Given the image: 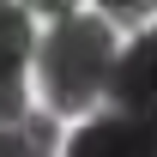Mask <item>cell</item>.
<instances>
[{
	"instance_id": "6da1fadb",
	"label": "cell",
	"mask_w": 157,
	"mask_h": 157,
	"mask_svg": "<svg viewBox=\"0 0 157 157\" xmlns=\"http://www.w3.org/2000/svg\"><path fill=\"white\" fill-rule=\"evenodd\" d=\"M36 67H42V85H48L55 109H67V115L91 109L97 91L109 85V67H115V30H109V18H73V12H60L55 30L36 48Z\"/></svg>"
},
{
	"instance_id": "7a4b0ae2",
	"label": "cell",
	"mask_w": 157,
	"mask_h": 157,
	"mask_svg": "<svg viewBox=\"0 0 157 157\" xmlns=\"http://www.w3.org/2000/svg\"><path fill=\"white\" fill-rule=\"evenodd\" d=\"M67 157H157V115H97L67 139Z\"/></svg>"
},
{
	"instance_id": "3957f363",
	"label": "cell",
	"mask_w": 157,
	"mask_h": 157,
	"mask_svg": "<svg viewBox=\"0 0 157 157\" xmlns=\"http://www.w3.org/2000/svg\"><path fill=\"white\" fill-rule=\"evenodd\" d=\"M103 91H109L115 109H127V115H157V30L133 36L127 55H115Z\"/></svg>"
},
{
	"instance_id": "277c9868",
	"label": "cell",
	"mask_w": 157,
	"mask_h": 157,
	"mask_svg": "<svg viewBox=\"0 0 157 157\" xmlns=\"http://www.w3.org/2000/svg\"><path fill=\"white\" fill-rule=\"evenodd\" d=\"M60 133L48 115H18V121H0V157H55Z\"/></svg>"
},
{
	"instance_id": "5b68a950",
	"label": "cell",
	"mask_w": 157,
	"mask_h": 157,
	"mask_svg": "<svg viewBox=\"0 0 157 157\" xmlns=\"http://www.w3.org/2000/svg\"><path fill=\"white\" fill-rule=\"evenodd\" d=\"M24 55H30L24 6L18 0H0V73H24Z\"/></svg>"
},
{
	"instance_id": "8992f818",
	"label": "cell",
	"mask_w": 157,
	"mask_h": 157,
	"mask_svg": "<svg viewBox=\"0 0 157 157\" xmlns=\"http://www.w3.org/2000/svg\"><path fill=\"white\" fill-rule=\"evenodd\" d=\"M103 12L115 24H145V18H157V0H103Z\"/></svg>"
},
{
	"instance_id": "52a82bcc",
	"label": "cell",
	"mask_w": 157,
	"mask_h": 157,
	"mask_svg": "<svg viewBox=\"0 0 157 157\" xmlns=\"http://www.w3.org/2000/svg\"><path fill=\"white\" fill-rule=\"evenodd\" d=\"M24 115V85L18 73H0V121H18Z\"/></svg>"
},
{
	"instance_id": "ba28073f",
	"label": "cell",
	"mask_w": 157,
	"mask_h": 157,
	"mask_svg": "<svg viewBox=\"0 0 157 157\" xmlns=\"http://www.w3.org/2000/svg\"><path fill=\"white\" fill-rule=\"evenodd\" d=\"M24 6H36V12H48V18H60V12H73L78 0H24Z\"/></svg>"
}]
</instances>
